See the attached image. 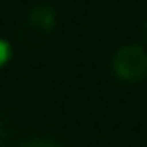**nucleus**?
Wrapping results in <instances>:
<instances>
[{"instance_id": "1", "label": "nucleus", "mask_w": 147, "mask_h": 147, "mask_svg": "<svg viewBox=\"0 0 147 147\" xmlns=\"http://www.w3.org/2000/svg\"><path fill=\"white\" fill-rule=\"evenodd\" d=\"M10 57H13V44L5 36H0V70L10 62Z\"/></svg>"}, {"instance_id": "2", "label": "nucleus", "mask_w": 147, "mask_h": 147, "mask_svg": "<svg viewBox=\"0 0 147 147\" xmlns=\"http://www.w3.org/2000/svg\"><path fill=\"white\" fill-rule=\"evenodd\" d=\"M39 147H47V145H39Z\"/></svg>"}]
</instances>
